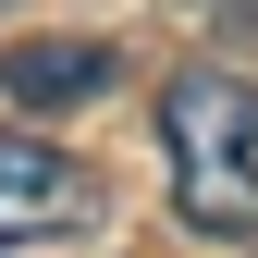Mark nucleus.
I'll return each instance as SVG.
<instances>
[{"mask_svg":"<svg viewBox=\"0 0 258 258\" xmlns=\"http://www.w3.org/2000/svg\"><path fill=\"white\" fill-rule=\"evenodd\" d=\"M160 160H172V221L246 246L258 234V86L234 61H184L160 86Z\"/></svg>","mask_w":258,"mask_h":258,"instance_id":"nucleus-1","label":"nucleus"},{"mask_svg":"<svg viewBox=\"0 0 258 258\" xmlns=\"http://www.w3.org/2000/svg\"><path fill=\"white\" fill-rule=\"evenodd\" d=\"M99 172H86L74 148H49V136H0V258L13 246H49V234H74V221H99Z\"/></svg>","mask_w":258,"mask_h":258,"instance_id":"nucleus-2","label":"nucleus"},{"mask_svg":"<svg viewBox=\"0 0 258 258\" xmlns=\"http://www.w3.org/2000/svg\"><path fill=\"white\" fill-rule=\"evenodd\" d=\"M111 86H123L111 37H25V49H0V99L13 111H86V99H111Z\"/></svg>","mask_w":258,"mask_h":258,"instance_id":"nucleus-3","label":"nucleus"},{"mask_svg":"<svg viewBox=\"0 0 258 258\" xmlns=\"http://www.w3.org/2000/svg\"><path fill=\"white\" fill-rule=\"evenodd\" d=\"M184 13H209V25H258V0H184Z\"/></svg>","mask_w":258,"mask_h":258,"instance_id":"nucleus-4","label":"nucleus"}]
</instances>
